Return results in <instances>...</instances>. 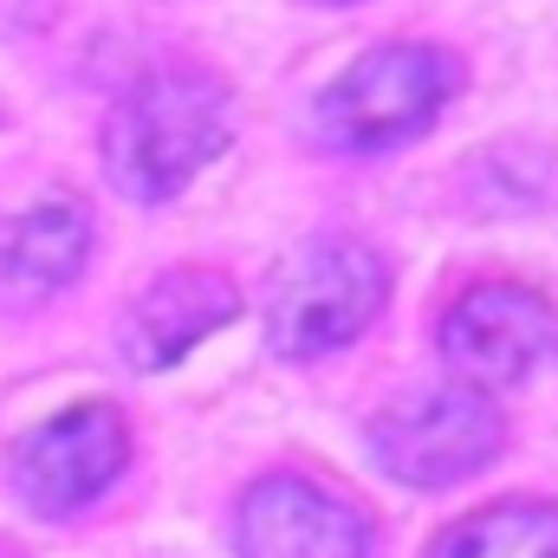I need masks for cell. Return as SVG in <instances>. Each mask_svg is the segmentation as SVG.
I'll use <instances>...</instances> for the list:
<instances>
[{
    "instance_id": "obj_1",
    "label": "cell",
    "mask_w": 558,
    "mask_h": 558,
    "mask_svg": "<svg viewBox=\"0 0 558 558\" xmlns=\"http://www.w3.org/2000/svg\"><path fill=\"white\" fill-rule=\"evenodd\" d=\"M228 124H234V105L221 78L195 65H162L124 92V105L105 124L111 182L131 202H169L221 156Z\"/></svg>"
},
{
    "instance_id": "obj_2",
    "label": "cell",
    "mask_w": 558,
    "mask_h": 558,
    "mask_svg": "<svg viewBox=\"0 0 558 558\" xmlns=\"http://www.w3.org/2000/svg\"><path fill=\"white\" fill-rule=\"evenodd\" d=\"M390 299V274L357 241H305L267 292V338L279 357H325L351 344Z\"/></svg>"
},
{
    "instance_id": "obj_3",
    "label": "cell",
    "mask_w": 558,
    "mask_h": 558,
    "mask_svg": "<svg viewBox=\"0 0 558 558\" xmlns=\"http://www.w3.org/2000/svg\"><path fill=\"white\" fill-rule=\"evenodd\" d=\"M454 85H461V72H454L448 52H435V46H377L318 98V131L338 149H351V156L397 149V143L422 137L435 124V111L454 98Z\"/></svg>"
},
{
    "instance_id": "obj_4",
    "label": "cell",
    "mask_w": 558,
    "mask_h": 558,
    "mask_svg": "<svg viewBox=\"0 0 558 558\" xmlns=\"http://www.w3.org/2000/svg\"><path fill=\"white\" fill-rule=\"evenodd\" d=\"M371 454L403 487H448V481L481 474L500 454V416L468 384L410 390L390 410H377V422H371Z\"/></svg>"
},
{
    "instance_id": "obj_5",
    "label": "cell",
    "mask_w": 558,
    "mask_h": 558,
    "mask_svg": "<svg viewBox=\"0 0 558 558\" xmlns=\"http://www.w3.org/2000/svg\"><path fill=\"white\" fill-rule=\"evenodd\" d=\"M131 461V422L111 403H78L65 416L39 422L13 448V494L33 513H78L92 507Z\"/></svg>"
},
{
    "instance_id": "obj_6",
    "label": "cell",
    "mask_w": 558,
    "mask_h": 558,
    "mask_svg": "<svg viewBox=\"0 0 558 558\" xmlns=\"http://www.w3.org/2000/svg\"><path fill=\"white\" fill-rule=\"evenodd\" d=\"M234 546L241 558H371L377 533L344 494L305 474H267L234 513Z\"/></svg>"
},
{
    "instance_id": "obj_7",
    "label": "cell",
    "mask_w": 558,
    "mask_h": 558,
    "mask_svg": "<svg viewBox=\"0 0 558 558\" xmlns=\"http://www.w3.org/2000/svg\"><path fill=\"white\" fill-rule=\"evenodd\" d=\"M553 305L513 279L474 286L468 299H454V312L441 318V357L468 377V384H520L546 351H553Z\"/></svg>"
},
{
    "instance_id": "obj_8",
    "label": "cell",
    "mask_w": 558,
    "mask_h": 558,
    "mask_svg": "<svg viewBox=\"0 0 558 558\" xmlns=\"http://www.w3.org/2000/svg\"><path fill=\"white\" fill-rule=\"evenodd\" d=\"M241 312L234 279L215 267H182L162 274L137 305L124 312V357L137 371H169L175 357H189L202 338H215L228 318Z\"/></svg>"
},
{
    "instance_id": "obj_9",
    "label": "cell",
    "mask_w": 558,
    "mask_h": 558,
    "mask_svg": "<svg viewBox=\"0 0 558 558\" xmlns=\"http://www.w3.org/2000/svg\"><path fill=\"white\" fill-rule=\"evenodd\" d=\"M92 254V215L78 202H39L0 221V299H52Z\"/></svg>"
},
{
    "instance_id": "obj_10",
    "label": "cell",
    "mask_w": 558,
    "mask_h": 558,
    "mask_svg": "<svg viewBox=\"0 0 558 558\" xmlns=\"http://www.w3.org/2000/svg\"><path fill=\"white\" fill-rule=\"evenodd\" d=\"M428 558H558V507L553 500H500L448 526Z\"/></svg>"
},
{
    "instance_id": "obj_11",
    "label": "cell",
    "mask_w": 558,
    "mask_h": 558,
    "mask_svg": "<svg viewBox=\"0 0 558 558\" xmlns=\"http://www.w3.org/2000/svg\"><path fill=\"white\" fill-rule=\"evenodd\" d=\"M0 558H13V553H0Z\"/></svg>"
}]
</instances>
